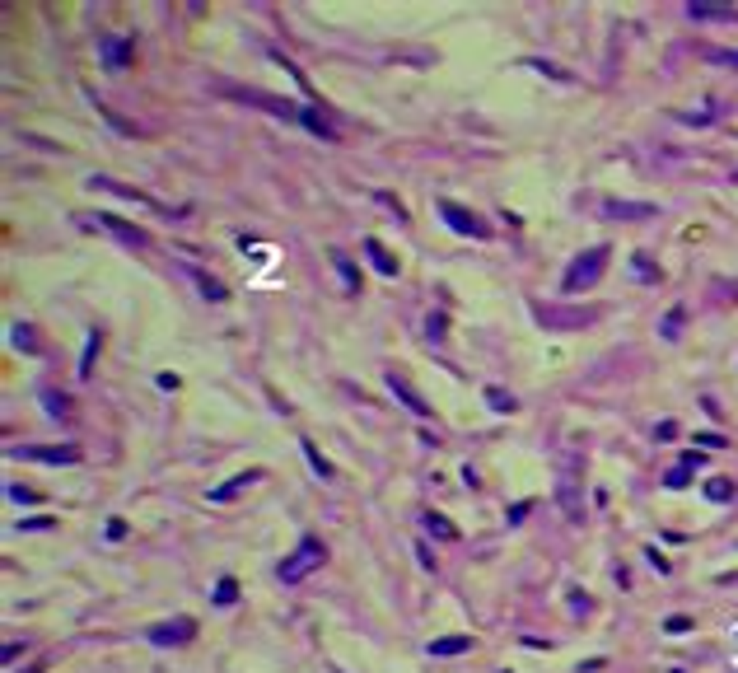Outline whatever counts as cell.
I'll list each match as a JSON object with an SVG mask.
<instances>
[{
	"label": "cell",
	"mask_w": 738,
	"mask_h": 673,
	"mask_svg": "<svg viewBox=\"0 0 738 673\" xmlns=\"http://www.w3.org/2000/svg\"><path fill=\"white\" fill-rule=\"evenodd\" d=\"M322 556H327V552H322V543H318L314 533H304V538H299V552L281 561V580H304L314 566H322Z\"/></svg>",
	"instance_id": "6da1fadb"
},
{
	"label": "cell",
	"mask_w": 738,
	"mask_h": 673,
	"mask_svg": "<svg viewBox=\"0 0 738 673\" xmlns=\"http://www.w3.org/2000/svg\"><path fill=\"white\" fill-rule=\"evenodd\" d=\"M603 262H607V243H598V248H589V253H580L575 258V267L565 271V290H584V285H594L598 276H603Z\"/></svg>",
	"instance_id": "7a4b0ae2"
},
{
	"label": "cell",
	"mask_w": 738,
	"mask_h": 673,
	"mask_svg": "<svg viewBox=\"0 0 738 673\" xmlns=\"http://www.w3.org/2000/svg\"><path fill=\"white\" fill-rule=\"evenodd\" d=\"M440 215H444V225H448V230H458V234H472V238H491V230L481 225V215H472V210H463L458 201H440Z\"/></svg>",
	"instance_id": "3957f363"
},
{
	"label": "cell",
	"mask_w": 738,
	"mask_h": 673,
	"mask_svg": "<svg viewBox=\"0 0 738 673\" xmlns=\"http://www.w3.org/2000/svg\"><path fill=\"white\" fill-rule=\"evenodd\" d=\"M192 636H196V622H192V617L159 622V626H150V631H145V641H155V646H187Z\"/></svg>",
	"instance_id": "277c9868"
},
{
	"label": "cell",
	"mask_w": 738,
	"mask_h": 673,
	"mask_svg": "<svg viewBox=\"0 0 738 673\" xmlns=\"http://www.w3.org/2000/svg\"><path fill=\"white\" fill-rule=\"evenodd\" d=\"M19 458H38V463H75L79 449L75 444H24V449H14Z\"/></svg>",
	"instance_id": "5b68a950"
},
{
	"label": "cell",
	"mask_w": 738,
	"mask_h": 673,
	"mask_svg": "<svg viewBox=\"0 0 738 673\" xmlns=\"http://www.w3.org/2000/svg\"><path fill=\"white\" fill-rule=\"evenodd\" d=\"M388 389H393L397 402H407V407H411V416H421V421H425V416H435V412H430V402H425L421 393L407 384V374H397V369H393V374H388Z\"/></svg>",
	"instance_id": "8992f818"
},
{
	"label": "cell",
	"mask_w": 738,
	"mask_h": 673,
	"mask_svg": "<svg viewBox=\"0 0 738 673\" xmlns=\"http://www.w3.org/2000/svg\"><path fill=\"white\" fill-rule=\"evenodd\" d=\"M79 225H103V230H112L117 238H127V243H145V234L136 230V225H127V220H117V215H79Z\"/></svg>",
	"instance_id": "52a82bcc"
},
{
	"label": "cell",
	"mask_w": 738,
	"mask_h": 673,
	"mask_svg": "<svg viewBox=\"0 0 738 673\" xmlns=\"http://www.w3.org/2000/svg\"><path fill=\"white\" fill-rule=\"evenodd\" d=\"M537 323H547V328H570V323H594V309H584V313H556V309H537Z\"/></svg>",
	"instance_id": "ba28073f"
},
{
	"label": "cell",
	"mask_w": 738,
	"mask_h": 673,
	"mask_svg": "<svg viewBox=\"0 0 738 673\" xmlns=\"http://www.w3.org/2000/svg\"><path fill=\"white\" fill-rule=\"evenodd\" d=\"M253 482H262V472H257V467H253V472H238V477H229L220 491H211V500H229V495H238L243 487H253Z\"/></svg>",
	"instance_id": "9c48e42d"
},
{
	"label": "cell",
	"mask_w": 738,
	"mask_h": 673,
	"mask_svg": "<svg viewBox=\"0 0 738 673\" xmlns=\"http://www.w3.org/2000/svg\"><path fill=\"white\" fill-rule=\"evenodd\" d=\"M365 253L374 258V267H379L383 276H397V258L388 253V248H383V243H379V238H365Z\"/></svg>",
	"instance_id": "30bf717a"
},
{
	"label": "cell",
	"mask_w": 738,
	"mask_h": 673,
	"mask_svg": "<svg viewBox=\"0 0 738 673\" xmlns=\"http://www.w3.org/2000/svg\"><path fill=\"white\" fill-rule=\"evenodd\" d=\"M99 47H103V61H107V66H122V61L131 56V42H127V38H103Z\"/></svg>",
	"instance_id": "8fae6325"
},
{
	"label": "cell",
	"mask_w": 738,
	"mask_h": 673,
	"mask_svg": "<svg viewBox=\"0 0 738 673\" xmlns=\"http://www.w3.org/2000/svg\"><path fill=\"white\" fill-rule=\"evenodd\" d=\"M607 215H617V220H640V215H654V206H631V201H607Z\"/></svg>",
	"instance_id": "7c38bea8"
},
{
	"label": "cell",
	"mask_w": 738,
	"mask_h": 673,
	"mask_svg": "<svg viewBox=\"0 0 738 673\" xmlns=\"http://www.w3.org/2000/svg\"><path fill=\"white\" fill-rule=\"evenodd\" d=\"M463 650H472V641H468V636H444V641H430V654H463Z\"/></svg>",
	"instance_id": "4fadbf2b"
},
{
	"label": "cell",
	"mask_w": 738,
	"mask_h": 673,
	"mask_svg": "<svg viewBox=\"0 0 738 673\" xmlns=\"http://www.w3.org/2000/svg\"><path fill=\"white\" fill-rule=\"evenodd\" d=\"M234 598H238V585H234V580H229V575H225V580L215 585V603H220V608H229Z\"/></svg>",
	"instance_id": "5bb4252c"
},
{
	"label": "cell",
	"mask_w": 738,
	"mask_h": 673,
	"mask_svg": "<svg viewBox=\"0 0 738 673\" xmlns=\"http://www.w3.org/2000/svg\"><path fill=\"white\" fill-rule=\"evenodd\" d=\"M425 528H430V533H440V538H458V528H453L444 515H425Z\"/></svg>",
	"instance_id": "9a60e30c"
},
{
	"label": "cell",
	"mask_w": 738,
	"mask_h": 673,
	"mask_svg": "<svg viewBox=\"0 0 738 673\" xmlns=\"http://www.w3.org/2000/svg\"><path fill=\"white\" fill-rule=\"evenodd\" d=\"M486 402H491L496 412H514V397H509L505 389H486Z\"/></svg>",
	"instance_id": "2e32d148"
},
{
	"label": "cell",
	"mask_w": 738,
	"mask_h": 673,
	"mask_svg": "<svg viewBox=\"0 0 738 673\" xmlns=\"http://www.w3.org/2000/svg\"><path fill=\"white\" fill-rule=\"evenodd\" d=\"M304 454H309V463H314L318 472H322V477L332 472V463H327V458H322V454H318V449H314V440H304Z\"/></svg>",
	"instance_id": "e0dca14e"
},
{
	"label": "cell",
	"mask_w": 738,
	"mask_h": 673,
	"mask_svg": "<svg viewBox=\"0 0 738 673\" xmlns=\"http://www.w3.org/2000/svg\"><path fill=\"white\" fill-rule=\"evenodd\" d=\"M10 495H14V500H19V505H33V500H38V491H33V487H19V482H14V487H10Z\"/></svg>",
	"instance_id": "ac0fdd59"
},
{
	"label": "cell",
	"mask_w": 738,
	"mask_h": 673,
	"mask_svg": "<svg viewBox=\"0 0 738 673\" xmlns=\"http://www.w3.org/2000/svg\"><path fill=\"white\" fill-rule=\"evenodd\" d=\"M201 290H206L211 299H225V295H229V290H225V285H220V281H211V276H201Z\"/></svg>",
	"instance_id": "d6986e66"
},
{
	"label": "cell",
	"mask_w": 738,
	"mask_h": 673,
	"mask_svg": "<svg viewBox=\"0 0 738 673\" xmlns=\"http://www.w3.org/2000/svg\"><path fill=\"white\" fill-rule=\"evenodd\" d=\"M332 262H337V267H342V276H346V285H355V267H351V262H346V253H332Z\"/></svg>",
	"instance_id": "ffe728a7"
},
{
	"label": "cell",
	"mask_w": 738,
	"mask_h": 673,
	"mask_svg": "<svg viewBox=\"0 0 738 673\" xmlns=\"http://www.w3.org/2000/svg\"><path fill=\"white\" fill-rule=\"evenodd\" d=\"M94 356H99V336H89V346H84V360H79V369L89 374V365H94Z\"/></svg>",
	"instance_id": "44dd1931"
},
{
	"label": "cell",
	"mask_w": 738,
	"mask_h": 673,
	"mask_svg": "<svg viewBox=\"0 0 738 673\" xmlns=\"http://www.w3.org/2000/svg\"><path fill=\"white\" fill-rule=\"evenodd\" d=\"M14 346H24V351H33L38 341H33V332H28V328H14Z\"/></svg>",
	"instance_id": "7402d4cb"
},
{
	"label": "cell",
	"mask_w": 738,
	"mask_h": 673,
	"mask_svg": "<svg viewBox=\"0 0 738 673\" xmlns=\"http://www.w3.org/2000/svg\"><path fill=\"white\" fill-rule=\"evenodd\" d=\"M107 538H127V519H107Z\"/></svg>",
	"instance_id": "603a6c76"
},
{
	"label": "cell",
	"mask_w": 738,
	"mask_h": 673,
	"mask_svg": "<svg viewBox=\"0 0 738 673\" xmlns=\"http://www.w3.org/2000/svg\"><path fill=\"white\" fill-rule=\"evenodd\" d=\"M28 533H42V528H52V519H24Z\"/></svg>",
	"instance_id": "cb8c5ba5"
}]
</instances>
